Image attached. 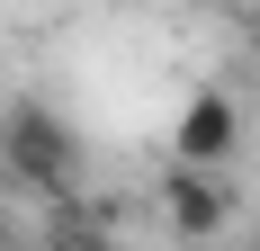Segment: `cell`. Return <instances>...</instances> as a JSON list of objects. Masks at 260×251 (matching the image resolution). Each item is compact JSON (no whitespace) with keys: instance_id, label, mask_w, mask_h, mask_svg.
I'll return each mask as SVG.
<instances>
[{"instance_id":"1","label":"cell","mask_w":260,"mask_h":251,"mask_svg":"<svg viewBox=\"0 0 260 251\" xmlns=\"http://www.w3.org/2000/svg\"><path fill=\"white\" fill-rule=\"evenodd\" d=\"M0 171H9V189H27V198H72L81 144H72V125L54 117L45 99H18L0 117Z\"/></svg>"},{"instance_id":"2","label":"cell","mask_w":260,"mask_h":251,"mask_svg":"<svg viewBox=\"0 0 260 251\" xmlns=\"http://www.w3.org/2000/svg\"><path fill=\"white\" fill-rule=\"evenodd\" d=\"M153 198H161V215H171L180 242H224V225H234V189H224V171H198V162H171Z\"/></svg>"},{"instance_id":"3","label":"cell","mask_w":260,"mask_h":251,"mask_svg":"<svg viewBox=\"0 0 260 251\" xmlns=\"http://www.w3.org/2000/svg\"><path fill=\"white\" fill-rule=\"evenodd\" d=\"M242 152V117L224 90H198V99L180 108V125H171V162H198V171H224Z\"/></svg>"},{"instance_id":"4","label":"cell","mask_w":260,"mask_h":251,"mask_svg":"<svg viewBox=\"0 0 260 251\" xmlns=\"http://www.w3.org/2000/svg\"><path fill=\"white\" fill-rule=\"evenodd\" d=\"M45 251H108V215L81 198H45Z\"/></svg>"},{"instance_id":"5","label":"cell","mask_w":260,"mask_h":251,"mask_svg":"<svg viewBox=\"0 0 260 251\" xmlns=\"http://www.w3.org/2000/svg\"><path fill=\"white\" fill-rule=\"evenodd\" d=\"M207 9H224V18H251V9H260V0H207Z\"/></svg>"},{"instance_id":"6","label":"cell","mask_w":260,"mask_h":251,"mask_svg":"<svg viewBox=\"0 0 260 251\" xmlns=\"http://www.w3.org/2000/svg\"><path fill=\"white\" fill-rule=\"evenodd\" d=\"M215 251H260V242H215Z\"/></svg>"},{"instance_id":"7","label":"cell","mask_w":260,"mask_h":251,"mask_svg":"<svg viewBox=\"0 0 260 251\" xmlns=\"http://www.w3.org/2000/svg\"><path fill=\"white\" fill-rule=\"evenodd\" d=\"M251 54H260V9H251Z\"/></svg>"},{"instance_id":"8","label":"cell","mask_w":260,"mask_h":251,"mask_svg":"<svg viewBox=\"0 0 260 251\" xmlns=\"http://www.w3.org/2000/svg\"><path fill=\"white\" fill-rule=\"evenodd\" d=\"M0 251H18V242H9V233H0Z\"/></svg>"}]
</instances>
